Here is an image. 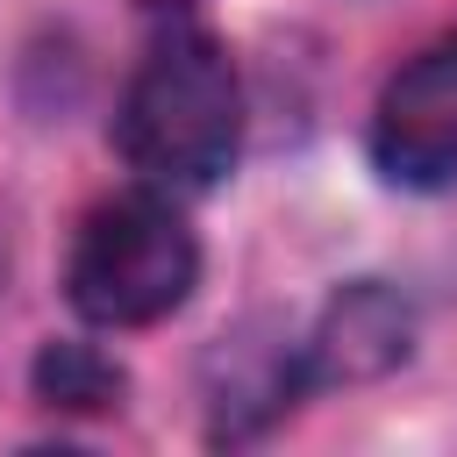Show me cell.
Here are the masks:
<instances>
[{"instance_id":"obj_2","label":"cell","mask_w":457,"mask_h":457,"mask_svg":"<svg viewBox=\"0 0 457 457\" xmlns=\"http://www.w3.org/2000/svg\"><path fill=\"white\" fill-rule=\"evenodd\" d=\"M193 286H200V236L186 228L164 186L100 200L64 257V300L93 328H150L179 314Z\"/></svg>"},{"instance_id":"obj_7","label":"cell","mask_w":457,"mask_h":457,"mask_svg":"<svg viewBox=\"0 0 457 457\" xmlns=\"http://www.w3.org/2000/svg\"><path fill=\"white\" fill-rule=\"evenodd\" d=\"M150 14V29H179V21H200V0H136Z\"/></svg>"},{"instance_id":"obj_4","label":"cell","mask_w":457,"mask_h":457,"mask_svg":"<svg viewBox=\"0 0 457 457\" xmlns=\"http://www.w3.org/2000/svg\"><path fill=\"white\" fill-rule=\"evenodd\" d=\"M407 350H414L407 293L386 278H350L314 307V321L300 336V378H307V393L314 386H371V378L400 371Z\"/></svg>"},{"instance_id":"obj_3","label":"cell","mask_w":457,"mask_h":457,"mask_svg":"<svg viewBox=\"0 0 457 457\" xmlns=\"http://www.w3.org/2000/svg\"><path fill=\"white\" fill-rule=\"evenodd\" d=\"M371 164L386 186L450 193L457 186V36L414 50L371 107Z\"/></svg>"},{"instance_id":"obj_5","label":"cell","mask_w":457,"mask_h":457,"mask_svg":"<svg viewBox=\"0 0 457 457\" xmlns=\"http://www.w3.org/2000/svg\"><path fill=\"white\" fill-rule=\"evenodd\" d=\"M300 393H307V378H300V343H293V336H271V343H228V350L214 357L207 436H214V443H243V436L271 428Z\"/></svg>"},{"instance_id":"obj_1","label":"cell","mask_w":457,"mask_h":457,"mask_svg":"<svg viewBox=\"0 0 457 457\" xmlns=\"http://www.w3.org/2000/svg\"><path fill=\"white\" fill-rule=\"evenodd\" d=\"M114 143L143 171V186L164 193H200L236 164L243 86L228 50L200 21L150 29V50L129 71V93L114 107Z\"/></svg>"},{"instance_id":"obj_6","label":"cell","mask_w":457,"mask_h":457,"mask_svg":"<svg viewBox=\"0 0 457 457\" xmlns=\"http://www.w3.org/2000/svg\"><path fill=\"white\" fill-rule=\"evenodd\" d=\"M29 386H36V400L57 407V414H114L121 393H129L121 364H114L107 350H93V343H71V336L36 350Z\"/></svg>"}]
</instances>
